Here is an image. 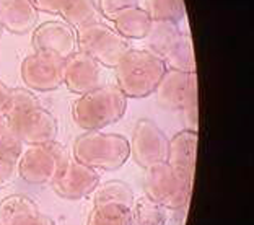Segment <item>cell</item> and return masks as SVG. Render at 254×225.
Wrapping results in <instances>:
<instances>
[{
	"instance_id": "cell-1",
	"label": "cell",
	"mask_w": 254,
	"mask_h": 225,
	"mask_svg": "<svg viewBox=\"0 0 254 225\" xmlns=\"http://www.w3.org/2000/svg\"><path fill=\"white\" fill-rule=\"evenodd\" d=\"M118 88L127 98L152 95L168 71L165 61L150 49H130L114 67Z\"/></svg>"
},
{
	"instance_id": "cell-2",
	"label": "cell",
	"mask_w": 254,
	"mask_h": 225,
	"mask_svg": "<svg viewBox=\"0 0 254 225\" xmlns=\"http://www.w3.org/2000/svg\"><path fill=\"white\" fill-rule=\"evenodd\" d=\"M127 96L118 86L100 85L80 95L72 106L73 123L85 131H101L126 114Z\"/></svg>"
},
{
	"instance_id": "cell-3",
	"label": "cell",
	"mask_w": 254,
	"mask_h": 225,
	"mask_svg": "<svg viewBox=\"0 0 254 225\" xmlns=\"http://www.w3.org/2000/svg\"><path fill=\"white\" fill-rule=\"evenodd\" d=\"M129 157V141L121 134L88 131L73 142V158L95 170H118Z\"/></svg>"
},
{
	"instance_id": "cell-4",
	"label": "cell",
	"mask_w": 254,
	"mask_h": 225,
	"mask_svg": "<svg viewBox=\"0 0 254 225\" xmlns=\"http://www.w3.org/2000/svg\"><path fill=\"white\" fill-rule=\"evenodd\" d=\"M70 161V152L62 144L51 141L30 146L16 160V171L30 184L53 183Z\"/></svg>"
},
{
	"instance_id": "cell-5",
	"label": "cell",
	"mask_w": 254,
	"mask_h": 225,
	"mask_svg": "<svg viewBox=\"0 0 254 225\" xmlns=\"http://www.w3.org/2000/svg\"><path fill=\"white\" fill-rule=\"evenodd\" d=\"M143 189L147 198L161 204L165 209H184L192 194V178L176 171L163 161L145 170Z\"/></svg>"
},
{
	"instance_id": "cell-6",
	"label": "cell",
	"mask_w": 254,
	"mask_h": 225,
	"mask_svg": "<svg viewBox=\"0 0 254 225\" xmlns=\"http://www.w3.org/2000/svg\"><path fill=\"white\" fill-rule=\"evenodd\" d=\"M78 51L91 56L105 67H116L123 56L130 51L129 39L123 38L114 28L103 21L90 23L77 30Z\"/></svg>"
},
{
	"instance_id": "cell-7",
	"label": "cell",
	"mask_w": 254,
	"mask_h": 225,
	"mask_svg": "<svg viewBox=\"0 0 254 225\" xmlns=\"http://www.w3.org/2000/svg\"><path fill=\"white\" fill-rule=\"evenodd\" d=\"M168 142L170 139L153 121L140 119L135 124L129 142L130 155L138 166L147 170L150 166L166 161Z\"/></svg>"
},
{
	"instance_id": "cell-8",
	"label": "cell",
	"mask_w": 254,
	"mask_h": 225,
	"mask_svg": "<svg viewBox=\"0 0 254 225\" xmlns=\"http://www.w3.org/2000/svg\"><path fill=\"white\" fill-rule=\"evenodd\" d=\"M5 119L23 144L39 146V144L56 141L57 121L54 114L41 105L15 114H8Z\"/></svg>"
},
{
	"instance_id": "cell-9",
	"label": "cell",
	"mask_w": 254,
	"mask_h": 225,
	"mask_svg": "<svg viewBox=\"0 0 254 225\" xmlns=\"http://www.w3.org/2000/svg\"><path fill=\"white\" fill-rule=\"evenodd\" d=\"M20 75L30 90H57L64 83V59L43 53L30 54L21 62Z\"/></svg>"
},
{
	"instance_id": "cell-10",
	"label": "cell",
	"mask_w": 254,
	"mask_h": 225,
	"mask_svg": "<svg viewBox=\"0 0 254 225\" xmlns=\"http://www.w3.org/2000/svg\"><path fill=\"white\" fill-rule=\"evenodd\" d=\"M34 53L51 54L65 61L68 56L78 51L77 30L65 21H46L34 28L31 34Z\"/></svg>"
},
{
	"instance_id": "cell-11",
	"label": "cell",
	"mask_w": 254,
	"mask_h": 225,
	"mask_svg": "<svg viewBox=\"0 0 254 225\" xmlns=\"http://www.w3.org/2000/svg\"><path fill=\"white\" fill-rule=\"evenodd\" d=\"M51 184L56 194L64 199H82L93 193L100 184V173L77 160H70Z\"/></svg>"
},
{
	"instance_id": "cell-12",
	"label": "cell",
	"mask_w": 254,
	"mask_h": 225,
	"mask_svg": "<svg viewBox=\"0 0 254 225\" xmlns=\"http://www.w3.org/2000/svg\"><path fill=\"white\" fill-rule=\"evenodd\" d=\"M101 78V64L86 53L77 51L64 61V83L73 93L82 95L96 88Z\"/></svg>"
},
{
	"instance_id": "cell-13",
	"label": "cell",
	"mask_w": 254,
	"mask_h": 225,
	"mask_svg": "<svg viewBox=\"0 0 254 225\" xmlns=\"http://www.w3.org/2000/svg\"><path fill=\"white\" fill-rule=\"evenodd\" d=\"M195 90H197L195 72H180L168 69L161 77L155 93H157L158 103L163 108L181 111L190 93Z\"/></svg>"
},
{
	"instance_id": "cell-14",
	"label": "cell",
	"mask_w": 254,
	"mask_h": 225,
	"mask_svg": "<svg viewBox=\"0 0 254 225\" xmlns=\"http://www.w3.org/2000/svg\"><path fill=\"white\" fill-rule=\"evenodd\" d=\"M197 131L184 129L175 134L168 142V157L166 163L176 171L189 178H194L195 155H197Z\"/></svg>"
},
{
	"instance_id": "cell-15",
	"label": "cell",
	"mask_w": 254,
	"mask_h": 225,
	"mask_svg": "<svg viewBox=\"0 0 254 225\" xmlns=\"http://www.w3.org/2000/svg\"><path fill=\"white\" fill-rule=\"evenodd\" d=\"M39 11L30 0H0V23L3 30L25 34L34 30Z\"/></svg>"
},
{
	"instance_id": "cell-16",
	"label": "cell",
	"mask_w": 254,
	"mask_h": 225,
	"mask_svg": "<svg viewBox=\"0 0 254 225\" xmlns=\"http://www.w3.org/2000/svg\"><path fill=\"white\" fill-rule=\"evenodd\" d=\"M38 214V204L25 194H11L0 203V225H30Z\"/></svg>"
},
{
	"instance_id": "cell-17",
	"label": "cell",
	"mask_w": 254,
	"mask_h": 225,
	"mask_svg": "<svg viewBox=\"0 0 254 225\" xmlns=\"http://www.w3.org/2000/svg\"><path fill=\"white\" fill-rule=\"evenodd\" d=\"M114 30L126 39H145L147 33L152 26V18L145 10L138 5L130 8H126L124 11L113 20Z\"/></svg>"
},
{
	"instance_id": "cell-18",
	"label": "cell",
	"mask_w": 254,
	"mask_h": 225,
	"mask_svg": "<svg viewBox=\"0 0 254 225\" xmlns=\"http://www.w3.org/2000/svg\"><path fill=\"white\" fill-rule=\"evenodd\" d=\"M183 33L184 31L180 28V23L152 20V26H150L145 39L150 51H153L155 54H158L163 59L175 48V44L180 41Z\"/></svg>"
},
{
	"instance_id": "cell-19",
	"label": "cell",
	"mask_w": 254,
	"mask_h": 225,
	"mask_svg": "<svg viewBox=\"0 0 254 225\" xmlns=\"http://www.w3.org/2000/svg\"><path fill=\"white\" fill-rule=\"evenodd\" d=\"M64 21L75 30H80L90 23L100 21V10L96 0H64L61 11Z\"/></svg>"
},
{
	"instance_id": "cell-20",
	"label": "cell",
	"mask_w": 254,
	"mask_h": 225,
	"mask_svg": "<svg viewBox=\"0 0 254 225\" xmlns=\"http://www.w3.org/2000/svg\"><path fill=\"white\" fill-rule=\"evenodd\" d=\"M86 225H132L130 207L116 203L96 204L90 212Z\"/></svg>"
},
{
	"instance_id": "cell-21",
	"label": "cell",
	"mask_w": 254,
	"mask_h": 225,
	"mask_svg": "<svg viewBox=\"0 0 254 225\" xmlns=\"http://www.w3.org/2000/svg\"><path fill=\"white\" fill-rule=\"evenodd\" d=\"M132 225H165L166 209L147 196H142L130 207Z\"/></svg>"
},
{
	"instance_id": "cell-22",
	"label": "cell",
	"mask_w": 254,
	"mask_h": 225,
	"mask_svg": "<svg viewBox=\"0 0 254 225\" xmlns=\"http://www.w3.org/2000/svg\"><path fill=\"white\" fill-rule=\"evenodd\" d=\"M95 206L96 204H106V203H116L123 204L126 207H132L134 204V191L129 184L124 181H106L103 184H98L95 189Z\"/></svg>"
},
{
	"instance_id": "cell-23",
	"label": "cell",
	"mask_w": 254,
	"mask_h": 225,
	"mask_svg": "<svg viewBox=\"0 0 254 225\" xmlns=\"http://www.w3.org/2000/svg\"><path fill=\"white\" fill-rule=\"evenodd\" d=\"M143 5L152 20L180 23L186 15L184 0H143Z\"/></svg>"
},
{
	"instance_id": "cell-24",
	"label": "cell",
	"mask_w": 254,
	"mask_h": 225,
	"mask_svg": "<svg viewBox=\"0 0 254 225\" xmlns=\"http://www.w3.org/2000/svg\"><path fill=\"white\" fill-rule=\"evenodd\" d=\"M23 146L25 144L18 139V136L8 126L7 119L0 118V158L16 163V160L23 152Z\"/></svg>"
},
{
	"instance_id": "cell-25",
	"label": "cell",
	"mask_w": 254,
	"mask_h": 225,
	"mask_svg": "<svg viewBox=\"0 0 254 225\" xmlns=\"http://www.w3.org/2000/svg\"><path fill=\"white\" fill-rule=\"evenodd\" d=\"M34 106H39L38 96L28 88H10V103H8V114H15L25 109H30Z\"/></svg>"
},
{
	"instance_id": "cell-26",
	"label": "cell",
	"mask_w": 254,
	"mask_h": 225,
	"mask_svg": "<svg viewBox=\"0 0 254 225\" xmlns=\"http://www.w3.org/2000/svg\"><path fill=\"white\" fill-rule=\"evenodd\" d=\"M137 0H98V10L108 20H114L126 8L135 7Z\"/></svg>"
},
{
	"instance_id": "cell-27",
	"label": "cell",
	"mask_w": 254,
	"mask_h": 225,
	"mask_svg": "<svg viewBox=\"0 0 254 225\" xmlns=\"http://www.w3.org/2000/svg\"><path fill=\"white\" fill-rule=\"evenodd\" d=\"M16 173V163L15 161L0 158V189L7 188L8 184L13 181Z\"/></svg>"
},
{
	"instance_id": "cell-28",
	"label": "cell",
	"mask_w": 254,
	"mask_h": 225,
	"mask_svg": "<svg viewBox=\"0 0 254 225\" xmlns=\"http://www.w3.org/2000/svg\"><path fill=\"white\" fill-rule=\"evenodd\" d=\"M38 11H48V13H59L64 0H30Z\"/></svg>"
},
{
	"instance_id": "cell-29",
	"label": "cell",
	"mask_w": 254,
	"mask_h": 225,
	"mask_svg": "<svg viewBox=\"0 0 254 225\" xmlns=\"http://www.w3.org/2000/svg\"><path fill=\"white\" fill-rule=\"evenodd\" d=\"M8 103H10V88L0 80V118L7 116Z\"/></svg>"
},
{
	"instance_id": "cell-30",
	"label": "cell",
	"mask_w": 254,
	"mask_h": 225,
	"mask_svg": "<svg viewBox=\"0 0 254 225\" xmlns=\"http://www.w3.org/2000/svg\"><path fill=\"white\" fill-rule=\"evenodd\" d=\"M30 225H56V222L51 217L44 216V214H41V212H39V214L33 219V222Z\"/></svg>"
},
{
	"instance_id": "cell-31",
	"label": "cell",
	"mask_w": 254,
	"mask_h": 225,
	"mask_svg": "<svg viewBox=\"0 0 254 225\" xmlns=\"http://www.w3.org/2000/svg\"><path fill=\"white\" fill-rule=\"evenodd\" d=\"M2 33H3V26H2V23H0V38H2Z\"/></svg>"
}]
</instances>
